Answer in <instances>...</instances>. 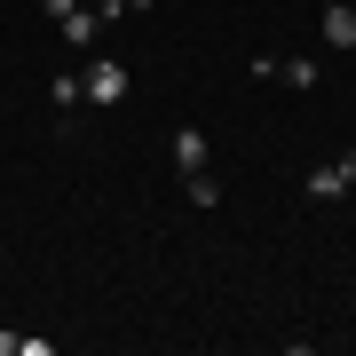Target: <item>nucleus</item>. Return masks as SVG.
<instances>
[{
    "mask_svg": "<svg viewBox=\"0 0 356 356\" xmlns=\"http://www.w3.org/2000/svg\"><path fill=\"white\" fill-rule=\"evenodd\" d=\"M56 24H64V40H72V48H95V32H103V8H88V0H72V8L56 16Z\"/></svg>",
    "mask_w": 356,
    "mask_h": 356,
    "instance_id": "nucleus-3",
    "label": "nucleus"
},
{
    "mask_svg": "<svg viewBox=\"0 0 356 356\" xmlns=\"http://www.w3.org/2000/svg\"><path fill=\"white\" fill-rule=\"evenodd\" d=\"M325 48H356V0H325Z\"/></svg>",
    "mask_w": 356,
    "mask_h": 356,
    "instance_id": "nucleus-4",
    "label": "nucleus"
},
{
    "mask_svg": "<svg viewBox=\"0 0 356 356\" xmlns=\"http://www.w3.org/2000/svg\"><path fill=\"white\" fill-rule=\"evenodd\" d=\"M182 182H191V206H222V182L206 175V166H198V175H182Z\"/></svg>",
    "mask_w": 356,
    "mask_h": 356,
    "instance_id": "nucleus-8",
    "label": "nucleus"
},
{
    "mask_svg": "<svg viewBox=\"0 0 356 356\" xmlns=\"http://www.w3.org/2000/svg\"><path fill=\"white\" fill-rule=\"evenodd\" d=\"M206 151H214V143H206L198 127H182V135H175V175H198V166H206Z\"/></svg>",
    "mask_w": 356,
    "mask_h": 356,
    "instance_id": "nucleus-5",
    "label": "nucleus"
},
{
    "mask_svg": "<svg viewBox=\"0 0 356 356\" xmlns=\"http://www.w3.org/2000/svg\"><path fill=\"white\" fill-rule=\"evenodd\" d=\"M269 79H285V88H317V64H309V56H277Z\"/></svg>",
    "mask_w": 356,
    "mask_h": 356,
    "instance_id": "nucleus-7",
    "label": "nucleus"
},
{
    "mask_svg": "<svg viewBox=\"0 0 356 356\" xmlns=\"http://www.w3.org/2000/svg\"><path fill=\"white\" fill-rule=\"evenodd\" d=\"M88 8H103V24H111V16H127V8H119V0H88Z\"/></svg>",
    "mask_w": 356,
    "mask_h": 356,
    "instance_id": "nucleus-9",
    "label": "nucleus"
},
{
    "mask_svg": "<svg viewBox=\"0 0 356 356\" xmlns=\"http://www.w3.org/2000/svg\"><path fill=\"white\" fill-rule=\"evenodd\" d=\"M79 88H88V103H95V111H111V103H127V64L95 56V64L79 72Z\"/></svg>",
    "mask_w": 356,
    "mask_h": 356,
    "instance_id": "nucleus-1",
    "label": "nucleus"
},
{
    "mask_svg": "<svg viewBox=\"0 0 356 356\" xmlns=\"http://www.w3.org/2000/svg\"><path fill=\"white\" fill-rule=\"evenodd\" d=\"M119 8H151V0H119Z\"/></svg>",
    "mask_w": 356,
    "mask_h": 356,
    "instance_id": "nucleus-10",
    "label": "nucleus"
},
{
    "mask_svg": "<svg viewBox=\"0 0 356 356\" xmlns=\"http://www.w3.org/2000/svg\"><path fill=\"white\" fill-rule=\"evenodd\" d=\"M48 103H56V111H79V103H88V88H79V72H64V79H48Z\"/></svg>",
    "mask_w": 356,
    "mask_h": 356,
    "instance_id": "nucleus-6",
    "label": "nucleus"
},
{
    "mask_svg": "<svg viewBox=\"0 0 356 356\" xmlns=\"http://www.w3.org/2000/svg\"><path fill=\"white\" fill-rule=\"evenodd\" d=\"M356 191V151H341V159H325V166H309V198H348Z\"/></svg>",
    "mask_w": 356,
    "mask_h": 356,
    "instance_id": "nucleus-2",
    "label": "nucleus"
}]
</instances>
